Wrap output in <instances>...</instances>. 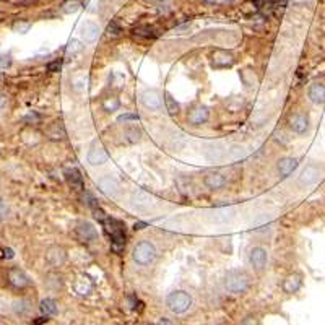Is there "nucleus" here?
<instances>
[{
	"mask_svg": "<svg viewBox=\"0 0 325 325\" xmlns=\"http://www.w3.org/2000/svg\"><path fill=\"white\" fill-rule=\"evenodd\" d=\"M141 104L150 111H159L161 109V96L156 90H145L141 93Z\"/></svg>",
	"mask_w": 325,
	"mask_h": 325,
	"instance_id": "1a4fd4ad",
	"label": "nucleus"
},
{
	"mask_svg": "<svg viewBox=\"0 0 325 325\" xmlns=\"http://www.w3.org/2000/svg\"><path fill=\"white\" fill-rule=\"evenodd\" d=\"M290 126L293 129V132L296 133H306L309 129V117L306 116L304 112H298V114H294V116L290 119Z\"/></svg>",
	"mask_w": 325,
	"mask_h": 325,
	"instance_id": "4468645a",
	"label": "nucleus"
},
{
	"mask_svg": "<svg viewBox=\"0 0 325 325\" xmlns=\"http://www.w3.org/2000/svg\"><path fill=\"white\" fill-rule=\"evenodd\" d=\"M133 34L138 37H143V39H155L158 36V31H156V28L145 25V26H137L135 30H133Z\"/></svg>",
	"mask_w": 325,
	"mask_h": 325,
	"instance_id": "b1692460",
	"label": "nucleus"
},
{
	"mask_svg": "<svg viewBox=\"0 0 325 325\" xmlns=\"http://www.w3.org/2000/svg\"><path fill=\"white\" fill-rule=\"evenodd\" d=\"M98 186L101 189V192L104 195H108V197H114V195L119 192V182H117V179H114L111 176H103L98 180Z\"/></svg>",
	"mask_w": 325,
	"mask_h": 325,
	"instance_id": "f8f14e48",
	"label": "nucleus"
},
{
	"mask_svg": "<svg viewBox=\"0 0 325 325\" xmlns=\"http://www.w3.org/2000/svg\"><path fill=\"white\" fill-rule=\"evenodd\" d=\"M7 216H8V207L0 200V219H4Z\"/></svg>",
	"mask_w": 325,
	"mask_h": 325,
	"instance_id": "de8ad7c7",
	"label": "nucleus"
},
{
	"mask_svg": "<svg viewBox=\"0 0 325 325\" xmlns=\"http://www.w3.org/2000/svg\"><path fill=\"white\" fill-rule=\"evenodd\" d=\"M133 200H135V205H141V204H148L150 202V197L145 192H138Z\"/></svg>",
	"mask_w": 325,
	"mask_h": 325,
	"instance_id": "a19ab883",
	"label": "nucleus"
},
{
	"mask_svg": "<svg viewBox=\"0 0 325 325\" xmlns=\"http://www.w3.org/2000/svg\"><path fill=\"white\" fill-rule=\"evenodd\" d=\"M269 225H270V218L269 216H260V218H257L254 221V226H255L254 229L259 231V229H265Z\"/></svg>",
	"mask_w": 325,
	"mask_h": 325,
	"instance_id": "58836bf2",
	"label": "nucleus"
},
{
	"mask_svg": "<svg viewBox=\"0 0 325 325\" xmlns=\"http://www.w3.org/2000/svg\"><path fill=\"white\" fill-rule=\"evenodd\" d=\"M302 286V276L299 273H290L283 280V291L286 294H294L301 290Z\"/></svg>",
	"mask_w": 325,
	"mask_h": 325,
	"instance_id": "ddd939ff",
	"label": "nucleus"
},
{
	"mask_svg": "<svg viewBox=\"0 0 325 325\" xmlns=\"http://www.w3.org/2000/svg\"><path fill=\"white\" fill-rule=\"evenodd\" d=\"M39 309H41V312L46 315V317H47V315H55L57 311H59V308H57V302L54 299H51V298L43 299L41 304H39Z\"/></svg>",
	"mask_w": 325,
	"mask_h": 325,
	"instance_id": "a878e982",
	"label": "nucleus"
},
{
	"mask_svg": "<svg viewBox=\"0 0 325 325\" xmlns=\"http://www.w3.org/2000/svg\"><path fill=\"white\" fill-rule=\"evenodd\" d=\"M65 259H67V254L59 246H51L49 249L46 251V262L51 267H54V269L62 267L65 263Z\"/></svg>",
	"mask_w": 325,
	"mask_h": 325,
	"instance_id": "6e6552de",
	"label": "nucleus"
},
{
	"mask_svg": "<svg viewBox=\"0 0 325 325\" xmlns=\"http://www.w3.org/2000/svg\"><path fill=\"white\" fill-rule=\"evenodd\" d=\"M65 179L67 182H69V186L75 190H83L85 184H83V177H82V173L76 168H70V169H65Z\"/></svg>",
	"mask_w": 325,
	"mask_h": 325,
	"instance_id": "dca6fc26",
	"label": "nucleus"
},
{
	"mask_svg": "<svg viewBox=\"0 0 325 325\" xmlns=\"http://www.w3.org/2000/svg\"><path fill=\"white\" fill-rule=\"evenodd\" d=\"M204 2H208V4H213V2H216V0H204Z\"/></svg>",
	"mask_w": 325,
	"mask_h": 325,
	"instance_id": "5fc2aeb1",
	"label": "nucleus"
},
{
	"mask_svg": "<svg viewBox=\"0 0 325 325\" xmlns=\"http://www.w3.org/2000/svg\"><path fill=\"white\" fill-rule=\"evenodd\" d=\"M25 120H26V122H36V124H37V122L41 120V117L37 116V114H34V112H30V114H28V116L25 117Z\"/></svg>",
	"mask_w": 325,
	"mask_h": 325,
	"instance_id": "09e8293b",
	"label": "nucleus"
},
{
	"mask_svg": "<svg viewBox=\"0 0 325 325\" xmlns=\"http://www.w3.org/2000/svg\"><path fill=\"white\" fill-rule=\"evenodd\" d=\"M87 158H88L90 165L101 166V165H104V162L109 159V155H108L106 148H104L99 141H94L93 145H91V148H90V151H88V156Z\"/></svg>",
	"mask_w": 325,
	"mask_h": 325,
	"instance_id": "0eeeda50",
	"label": "nucleus"
},
{
	"mask_svg": "<svg viewBox=\"0 0 325 325\" xmlns=\"http://www.w3.org/2000/svg\"><path fill=\"white\" fill-rule=\"evenodd\" d=\"M309 99L314 104H325V85L322 83H312L309 87Z\"/></svg>",
	"mask_w": 325,
	"mask_h": 325,
	"instance_id": "aec40b11",
	"label": "nucleus"
},
{
	"mask_svg": "<svg viewBox=\"0 0 325 325\" xmlns=\"http://www.w3.org/2000/svg\"><path fill=\"white\" fill-rule=\"evenodd\" d=\"M93 215H94V218H96L99 223H104V221H106V218H108V216H106V213H104L99 207L93 210Z\"/></svg>",
	"mask_w": 325,
	"mask_h": 325,
	"instance_id": "c03bdc74",
	"label": "nucleus"
},
{
	"mask_svg": "<svg viewBox=\"0 0 325 325\" xmlns=\"http://www.w3.org/2000/svg\"><path fill=\"white\" fill-rule=\"evenodd\" d=\"M87 82H88V78H85V76H80V78H75V80H73V87H75V90H83L85 87H87Z\"/></svg>",
	"mask_w": 325,
	"mask_h": 325,
	"instance_id": "79ce46f5",
	"label": "nucleus"
},
{
	"mask_svg": "<svg viewBox=\"0 0 325 325\" xmlns=\"http://www.w3.org/2000/svg\"><path fill=\"white\" fill-rule=\"evenodd\" d=\"M106 34L108 37H112V39H116V37H120L122 34V26L117 22H111L106 28Z\"/></svg>",
	"mask_w": 325,
	"mask_h": 325,
	"instance_id": "72a5a7b5",
	"label": "nucleus"
},
{
	"mask_svg": "<svg viewBox=\"0 0 325 325\" xmlns=\"http://www.w3.org/2000/svg\"><path fill=\"white\" fill-rule=\"evenodd\" d=\"M101 30L99 26L94 23V22H85L80 26V36L83 37L85 43H94L99 37Z\"/></svg>",
	"mask_w": 325,
	"mask_h": 325,
	"instance_id": "9d476101",
	"label": "nucleus"
},
{
	"mask_svg": "<svg viewBox=\"0 0 325 325\" xmlns=\"http://www.w3.org/2000/svg\"><path fill=\"white\" fill-rule=\"evenodd\" d=\"M8 281H10L15 288H26L28 285H30V278H28V275L20 270V269H10L8 270Z\"/></svg>",
	"mask_w": 325,
	"mask_h": 325,
	"instance_id": "2eb2a0df",
	"label": "nucleus"
},
{
	"mask_svg": "<svg viewBox=\"0 0 325 325\" xmlns=\"http://www.w3.org/2000/svg\"><path fill=\"white\" fill-rule=\"evenodd\" d=\"M83 200H85V202H87V205H88L91 210H94V208H98V207H99V205H98V202H96V198H94L93 195H90V194L85 195V197H83Z\"/></svg>",
	"mask_w": 325,
	"mask_h": 325,
	"instance_id": "37998d69",
	"label": "nucleus"
},
{
	"mask_svg": "<svg viewBox=\"0 0 325 325\" xmlns=\"http://www.w3.org/2000/svg\"><path fill=\"white\" fill-rule=\"evenodd\" d=\"M7 106V96L5 94H0V112H2Z\"/></svg>",
	"mask_w": 325,
	"mask_h": 325,
	"instance_id": "8fccbe9b",
	"label": "nucleus"
},
{
	"mask_svg": "<svg viewBox=\"0 0 325 325\" xmlns=\"http://www.w3.org/2000/svg\"><path fill=\"white\" fill-rule=\"evenodd\" d=\"M246 155H247V151L241 145H234V147L229 148V151H228V156H229V159H231V161H241V159L246 158Z\"/></svg>",
	"mask_w": 325,
	"mask_h": 325,
	"instance_id": "c85d7f7f",
	"label": "nucleus"
},
{
	"mask_svg": "<svg viewBox=\"0 0 325 325\" xmlns=\"http://www.w3.org/2000/svg\"><path fill=\"white\" fill-rule=\"evenodd\" d=\"M126 233H117L111 236V249L114 252H122L124 247H126Z\"/></svg>",
	"mask_w": 325,
	"mask_h": 325,
	"instance_id": "393cba45",
	"label": "nucleus"
},
{
	"mask_svg": "<svg viewBox=\"0 0 325 325\" xmlns=\"http://www.w3.org/2000/svg\"><path fill=\"white\" fill-rule=\"evenodd\" d=\"M208 109L205 106H197L189 112V122L194 124V126H202L208 120Z\"/></svg>",
	"mask_w": 325,
	"mask_h": 325,
	"instance_id": "6ab92c4d",
	"label": "nucleus"
},
{
	"mask_svg": "<svg viewBox=\"0 0 325 325\" xmlns=\"http://www.w3.org/2000/svg\"><path fill=\"white\" fill-rule=\"evenodd\" d=\"M298 159L296 158H283V159H280L278 161V174L281 176V177H288L290 174H293L294 171H296V168H298Z\"/></svg>",
	"mask_w": 325,
	"mask_h": 325,
	"instance_id": "a211bd4d",
	"label": "nucleus"
},
{
	"mask_svg": "<svg viewBox=\"0 0 325 325\" xmlns=\"http://www.w3.org/2000/svg\"><path fill=\"white\" fill-rule=\"evenodd\" d=\"M165 106H166L168 114H171V116H176V114H179V111H180L179 103L176 101V98L171 93L165 94Z\"/></svg>",
	"mask_w": 325,
	"mask_h": 325,
	"instance_id": "bb28decb",
	"label": "nucleus"
},
{
	"mask_svg": "<svg viewBox=\"0 0 325 325\" xmlns=\"http://www.w3.org/2000/svg\"><path fill=\"white\" fill-rule=\"evenodd\" d=\"M13 311H15L18 315H26L28 312L31 311V306H30V302H28L26 299H20V301H15V304H13Z\"/></svg>",
	"mask_w": 325,
	"mask_h": 325,
	"instance_id": "473e14b6",
	"label": "nucleus"
},
{
	"mask_svg": "<svg viewBox=\"0 0 325 325\" xmlns=\"http://www.w3.org/2000/svg\"><path fill=\"white\" fill-rule=\"evenodd\" d=\"M103 108H104V111H106V112H116L120 108V101L116 96H109V98L104 99Z\"/></svg>",
	"mask_w": 325,
	"mask_h": 325,
	"instance_id": "2f4dec72",
	"label": "nucleus"
},
{
	"mask_svg": "<svg viewBox=\"0 0 325 325\" xmlns=\"http://www.w3.org/2000/svg\"><path fill=\"white\" fill-rule=\"evenodd\" d=\"M132 259L138 265H150L156 259V247L150 241H140L132 251Z\"/></svg>",
	"mask_w": 325,
	"mask_h": 325,
	"instance_id": "7ed1b4c3",
	"label": "nucleus"
},
{
	"mask_svg": "<svg viewBox=\"0 0 325 325\" xmlns=\"http://www.w3.org/2000/svg\"><path fill=\"white\" fill-rule=\"evenodd\" d=\"M124 137H126V140L129 143H137L141 138V130L137 129V126H130L126 129V132H124Z\"/></svg>",
	"mask_w": 325,
	"mask_h": 325,
	"instance_id": "c756f323",
	"label": "nucleus"
},
{
	"mask_svg": "<svg viewBox=\"0 0 325 325\" xmlns=\"http://www.w3.org/2000/svg\"><path fill=\"white\" fill-rule=\"evenodd\" d=\"M80 2L78 0H67V2L62 5V12L67 13V15H72V13H76L80 10Z\"/></svg>",
	"mask_w": 325,
	"mask_h": 325,
	"instance_id": "f704fd0d",
	"label": "nucleus"
},
{
	"mask_svg": "<svg viewBox=\"0 0 325 325\" xmlns=\"http://www.w3.org/2000/svg\"><path fill=\"white\" fill-rule=\"evenodd\" d=\"M4 252H5V257H7V259H12V257H13V251H12V249H5Z\"/></svg>",
	"mask_w": 325,
	"mask_h": 325,
	"instance_id": "3c124183",
	"label": "nucleus"
},
{
	"mask_svg": "<svg viewBox=\"0 0 325 325\" xmlns=\"http://www.w3.org/2000/svg\"><path fill=\"white\" fill-rule=\"evenodd\" d=\"M158 325H173V322L168 320V319H161V320L158 322Z\"/></svg>",
	"mask_w": 325,
	"mask_h": 325,
	"instance_id": "603ef678",
	"label": "nucleus"
},
{
	"mask_svg": "<svg viewBox=\"0 0 325 325\" xmlns=\"http://www.w3.org/2000/svg\"><path fill=\"white\" fill-rule=\"evenodd\" d=\"M223 285H225V290L228 293L242 294V293H246L247 290H249L251 278H249V275H247L246 272H242V270H231V272L226 273L225 280H223Z\"/></svg>",
	"mask_w": 325,
	"mask_h": 325,
	"instance_id": "f257e3e1",
	"label": "nucleus"
},
{
	"mask_svg": "<svg viewBox=\"0 0 325 325\" xmlns=\"http://www.w3.org/2000/svg\"><path fill=\"white\" fill-rule=\"evenodd\" d=\"M129 120H138L137 114H124V116L119 117V122H129Z\"/></svg>",
	"mask_w": 325,
	"mask_h": 325,
	"instance_id": "49530a36",
	"label": "nucleus"
},
{
	"mask_svg": "<svg viewBox=\"0 0 325 325\" xmlns=\"http://www.w3.org/2000/svg\"><path fill=\"white\" fill-rule=\"evenodd\" d=\"M166 306L173 314H184L190 309L192 306V296L184 290H177L168 294Z\"/></svg>",
	"mask_w": 325,
	"mask_h": 325,
	"instance_id": "f03ea898",
	"label": "nucleus"
},
{
	"mask_svg": "<svg viewBox=\"0 0 325 325\" xmlns=\"http://www.w3.org/2000/svg\"><path fill=\"white\" fill-rule=\"evenodd\" d=\"M233 210L228 208V207H223V208H215V212H212V215H210V218L213 219V221L216 223H226L229 218H233Z\"/></svg>",
	"mask_w": 325,
	"mask_h": 325,
	"instance_id": "5701e85b",
	"label": "nucleus"
},
{
	"mask_svg": "<svg viewBox=\"0 0 325 325\" xmlns=\"http://www.w3.org/2000/svg\"><path fill=\"white\" fill-rule=\"evenodd\" d=\"M205 186L210 189V190H219L223 189L225 184H226V179L221 173H216V171H213V173H208L204 179Z\"/></svg>",
	"mask_w": 325,
	"mask_h": 325,
	"instance_id": "f3484780",
	"label": "nucleus"
},
{
	"mask_svg": "<svg viewBox=\"0 0 325 325\" xmlns=\"http://www.w3.org/2000/svg\"><path fill=\"white\" fill-rule=\"evenodd\" d=\"M221 325H228V323H221Z\"/></svg>",
	"mask_w": 325,
	"mask_h": 325,
	"instance_id": "6e6d98bb",
	"label": "nucleus"
},
{
	"mask_svg": "<svg viewBox=\"0 0 325 325\" xmlns=\"http://www.w3.org/2000/svg\"><path fill=\"white\" fill-rule=\"evenodd\" d=\"M205 155L208 159H221L223 158V150L219 147H210L208 150H205Z\"/></svg>",
	"mask_w": 325,
	"mask_h": 325,
	"instance_id": "c9c22d12",
	"label": "nucleus"
},
{
	"mask_svg": "<svg viewBox=\"0 0 325 325\" xmlns=\"http://www.w3.org/2000/svg\"><path fill=\"white\" fill-rule=\"evenodd\" d=\"M30 28H31V23L23 22V20H18V22L13 25V31H15V33H20V34H25V33L30 31Z\"/></svg>",
	"mask_w": 325,
	"mask_h": 325,
	"instance_id": "4c0bfd02",
	"label": "nucleus"
},
{
	"mask_svg": "<svg viewBox=\"0 0 325 325\" xmlns=\"http://www.w3.org/2000/svg\"><path fill=\"white\" fill-rule=\"evenodd\" d=\"M60 69H62V60H60V59H55L54 62H51L49 65H47V70H49L51 73L59 72Z\"/></svg>",
	"mask_w": 325,
	"mask_h": 325,
	"instance_id": "ea45409f",
	"label": "nucleus"
},
{
	"mask_svg": "<svg viewBox=\"0 0 325 325\" xmlns=\"http://www.w3.org/2000/svg\"><path fill=\"white\" fill-rule=\"evenodd\" d=\"M46 135L49 137L51 140H64L65 138V127H64V124L60 120H55L52 122L49 127H47L46 130Z\"/></svg>",
	"mask_w": 325,
	"mask_h": 325,
	"instance_id": "412c9836",
	"label": "nucleus"
},
{
	"mask_svg": "<svg viewBox=\"0 0 325 325\" xmlns=\"http://www.w3.org/2000/svg\"><path fill=\"white\" fill-rule=\"evenodd\" d=\"M75 236L76 239H78L80 242H94L98 239V231H96V228H94L91 223L88 221H82L76 225L75 228Z\"/></svg>",
	"mask_w": 325,
	"mask_h": 325,
	"instance_id": "20e7f679",
	"label": "nucleus"
},
{
	"mask_svg": "<svg viewBox=\"0 0 325 325\" xmlns=\"http://www.w3.org/2000/svg\"><path fill=\"white\" fill-rule=\"evenodd\" d=\"M104 229H106V233L109 236L112 234H117V233H126V225L116 218H106V221L103 223Z\"/></svg>",
	"mask_w": 325,
	"mask_h": 325,
	"instance_id": "4be33fe9",
	"label": "nucleus"
},
{
	"mask_svg": "<svg viewBox=\"0 0 325 325\" xmlns=\"http://www.w3.org/2000/svg\"><path fill=\"white\" fill-rule=\"evenodd\" d=\"M145 226H147L145 223H135V226H133V229H135V231H137V229H143Z\"/></svg>",
	"mask_w": 325,
	"mask_h": 325,
	"instance_id": "864d4df0",
	"label": "nucleus"
},
{
	"mask_svg": "<svg viewBox=\"0 0 325 325\" xmlns=\"http://www.w3.org/2000/svg\"><path fill=\"white\" fill-rule=\"evenodd\" d=\"M257 8L263 13V15H270L276 7V0H255Z\"/></svg>",
	"mask_w": 325,
	"mask_h": 325,
	"instance_id": "cd10ccee",
	"label": "nucleus"
},
{
	"mask_svg": "<svg viewBox=\"0 0 325 325\" xmlns=\"http://www.w3.org/2000/svg\"><path fill=\"white\" fill-rule=\"evenodd\" d=\"M234 64V55L228 51H215L212 54V67L215 69H228Z\"/></svg>",
	"mask_w": 325,
	"mask_h": 325,
	"instance_id": "9b49d317",
	"label": "nucleus"
},
{
	"mask_svg": "<svg viewBox=\"0 0 325 325\" xmlns=\"http://www.w3.org/2000/svg\"><path fill=\"white\" fill-rule=\"evenodd\" d=\"M82 49H83V46H82V43L78 39H72L69 44H67V52L72 54V55L82 52Z\"/></svg>",
	"mask_w": 325,
	"mask_h": 325,
	"instance_id": "e433bc0d",
	"label": "nucleus"
},
{
	"mask_svg": "<svg viewBox=\"0 0 325 325\" xmlns=\"http://www.w3.org/2000/svg\"><path fill=\"white\" fill-rule=\"evenodd\" d=\"M320 168L317 165H308L304 169H302V173L299 176V186L301 187H311L314 184H317V180L320 179Z\"/></svg>",
	"mask_w": 325,
	"mask_h": 325,
	"instance_id": "423d86ee",
	"label": "nucleus"
},
{
	"mask_svg": "<svg viewBox=\"0 0 325 325\" xmlns=\"http://www.w3.org/2000/svg\"><path fill=\"white\" fill-rule=\"evenodd\" d=\"M267 260H269V252L263 247L257 246L249 251V263L255 272H262L267 265Z\"/></svg>",
	"mask_w": 325,
	"mask_h": 325,
	"instance_id": "39448f33",
	"label": "nucleus"
},
{
	"mask_svg": "<svg viewBox=\"0 0 325 325\" xmlns=\"http://www.w3.org/2000/svg\"><path fill=\"white\" fill-rule=\"evenodd\" d=\"M12 60L8 55H0V69H7V67H10Z\"/></svg>",
	"mask_w": 325,
	"mask_h": 325,
	"instance_id": "a18cd8bd",
	"label": "nucleus"
},
{
	"mask_svg": "<svg viewBox=\"0 0 325 325\" xmlns=\"http://www.w3.org/2000/svg\"><path fill=\"white\" fill-rule=\"evenodd\" d=\"M91 288H93L91 283L87 278H83V276L76 280V283H75V291L78 293L80 296H87L91 291Z\"/></svg>",
	"mask_w": 325,
	"mask_h": 325,
	"instance_id": "7c9ffc66",
	"label": "nucleus"
}]
</instances>
